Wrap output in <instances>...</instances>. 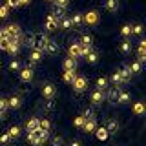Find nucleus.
<instances>
[{
	"label": "nucleus",
	"instance_id": "48",
	"mask_svg": "<svg viewBox=\"0 0 146 146\" xmlns=\"http://www.w3.org/2000/svg\"><path fill=\"white\" fill-rule=\"evenodd\" d=\"M7 46H9V36H7V38H4V40H0V49H4V51H6Z\"/></svg>",
	"mask_w": 146,
	"mask_h": 146
},
{
	"label": "nucleus",
	"instance_id": "24",
	"mask_svg": "<svg viewBox=\"0 0 146 146\" xmlns=\"http://www.w3.org/2000/svg\"><path fill=\"white\" fill-rule=\"evenodd\" d=\"M119 49H121V53H122V55L131 53V42H130V40H122V42L119 44Z\"/></svg>",
	"mask_w": 146,
	"mask_h": 146
},
{
	"label": "nucleus",
	"instance_id": "44",
	"mask_svg": "<svg viewBox=\"0 0 146 146\" xmlns=\"http://www.w3.org/2000/svg\"><path fill=\"white\" fill-rule=\"evenodd\" d=\"M111 82H113V84H115V86L122 84V82H121V75H119V71H115V73H113V75H111Z\"/></svg>",
	"mask_w": 146,
	"mask_h": 146
},
{
	"label": "nucleus",
	"instance_id": "27",
	"mask_svg": "<svg viewBox=\"0 0 146 146\" xmlns=\"http://www.w3.org/2000/svg\"><path fill=\"white\" fill-rule=\"evenodd\" d=\"M141 68H143V64L139 60H135V62H131L130 66H128V70L131 71V75H135V73H141Z\"/></svg>",
	"mask_w": 146,
	"mask_h": 146
},
{
	"label": "nucleus",
	"instance_id": "9",
	"mask_svg": "<svg viewBox=\"0 0 146 146\" xmlns=\"http://www.w3.org/2000/svg\"><path fill=\"white\" fill-rule=\"evenodd\" d=\"M4 29H6L7 36H22V31H20V26L18 24H9V26L4 27Z\"/></svg>",
	"mask_w": 146,
	"mask_h": 146
},
{
	"label": "nucleus",
	"instance_id": "1",
	"mask_svg": "<svg viewBox=\"0 0 146 146\" xmlns=\"http://www.w3.org/2000/svg\"><path fill=\"white\" fill-rule=\"evenodd\" d=\"M71 86H73V90H75L77 93H82V91H86V88H88V79L82 77V75H77L75 80L71 82Z\"/></svg>",
	"mask_w": 146,
	"mask_h": 146
},
{
	"label": "nucleus",
	"instance_id": "16",
	"mask_svg": "<svg viewBox=\"0 0 146 146\" xmlns=\"http://www.w3.org/2000/svg\"><path fill=\"white\" fill-rule=\"evenodd\" d=\"M104 9L110 13H115L119 9V0H104Z\"/></svg>",
	"mask_w": 146,
	"mask_h": 146
},
{
	"label": "nucleus",
	"instance_id": "46",
	"mask_svg": "<svg viewBox=\"0 0 146 146\" xmlns=\"http://www.w3.org/2000/svg\"><path fill=\"white\" fill-rule=\"evenodd\" d=\"M6 6L7 7H18V6H20V0H7Z\"/></svg>",
	"mask_w": 146,
	"mask_h": 146
},
{
	"label": "nucleus",
	"instance_id": "15",
	"mask_svg": "<svg viewBox=\"0 0 146 146\" xmlns=\"http://www.w3.org/2000/svg\"><path fill=\"white\" fill-rule=\"evenodd\" d=\"M22 106V99L18 95H13L11 99H7V108H13V110H18Z\"/></svg>",
	"mask_w": 146,
	"mask_h": 146
},
{
	"label": "nucleus",
	"instance_id": "33",
	"mask_svg": "<svg viewBox=\"0 0 146 146\" xmlns=\"http://www.w3.org/2000/svg\"><path fill=\"white\" fill-rule=\"evenodd\" d=\"M121 35L124 36V38H128V36H131V26L130 24H124L121 27Z\"/></svg>",
	"mask_w": 146,
	"mask_h": 146
},
{
	"label": "nucleus",
	"instance_id": "40",
	"mask_svg": "<svg viewBox=\"0 0 146 146\" xmlns=\"http://www.w3.org/2000/svg\"><path fill=\"white\" fill-rule=\"evenodd\" d=\"M9 70H11V71H18V70H20V62H18L17 58L11 60V62H9Z\"/></svg>",
	"mask_w": 146,
	"mask_h": 146
},
{
	"label": "nucleus",
	"instance_id": "8",
	"mask_svg": "<svg viewBox=\"0 0 146 146\" xmlns=\"http://www.w3.org/2000/svg\"><path fill=\"white\" fill-rule=\"evenodd\" d=\"M33 68L31 66H27V68H24V70H20V80L22 82H31L33 80Z\"/></svg>",
	"mask_w": 146,
	"mask_h": 146
},
{
	"label": "nucleus",
	"instance_id": "12",
	"mask_svg": "<svg viewBox=\"0 0 146 146\" xmlns=\"http://www.w3.org/2000/svg\"><path fill=\"white\" fill-rule=\"evenodd\" d=\"M42 57H44V51H40V49H31V53H29V62H31V64H38L40 60H42Z\"/></svg>",
	"mask_w": 146,
	"mask_h": 146
},
{
	"label": "nucleus",
	"instance_id": "39",
	"mask_svg": "<svg viewBox=\"0 0 146 146\" xmlns=\"http://www.w3.org/2000/svg\"><path fill=\"white\" fill-rule=\"evenodd\" d=\"M62 144H64V139L60 135H55L51 139V146H62Z\"/></svg>",
	"mask_w": 146,
	"mask_h": 146
},
{
	"label": "nucleus",
	"instance_id": "32",
	"mask_svg": "<svg viewBox=\"0 0 146 146\" xmlns=\"http://www.w3.org/2000/svg\"><path fill=\"white\" fill-rule=\"evenodd\" d=\"M51 15H53L55 18H57V20H60V18L64 17V9H62V7H57V6H55V7L51 9Z\"/></svg>",
	"mask_w": 146,
	"mask_h": 146
},
{
	"label": "nucleus",
	"instance_id": "19",
	"mask_svg": "<svg viewBox=\"0 0 146 146\" xmlns=\"http://www.w3.org/2000/svg\"><path fill=\"white\" fill-rule=\"evenodd\" d=\"M117 71H119V75H121V82H130V79H131V71L128 70V66L121 68V70H117Z\"/></svg>",
	"mask_w": 146,
	"mask_h": 146
},
{
	"label": "nucleus",
	"instance_id": "50",
	"mask_svg": "<svg viewBox=\"0 0 146 146\" xmlns=\"http://www.w3.org/2000/svg\"><path fill=\"white\" fill-rule=\"evenodd\" d=\"M139 49H146V40H141L139 42Z\"/></svg>",
	"mask_w": 146,
	"mask_h": 146
},
{
	"label": "nucleus",
	"instance_id": "4",
	"mask_svg": "<svg viewBox=\"0 0 146 146\" xmlns=\"http://www.w3.org/2000/svg\"><path fill=\"white\" fill-rule=\"evenodd\" d=\"M55 93H57V88H55L51 82H46V84L42 86V97H44V99L51 100V99L55 97Z\"/></svg>",
	"mask_w": 146,
	"mask_h": 146
},
{
	"label": "nucleus",
	"instance_id": "34",
	"mask_svg": "<svg viewBox=\"0 0 146 146\" xmlns=\"http://www.w3.org/2000/svg\"><path fill=\"white\" fill-rule=\"evenodd\" d=\"M91 44H93L91 35H82V36H80V46H91Z\"/></svg>",
	"mask_w": 146,
	"mask_h": 146
},
{
	"label": "nucleus",
	"instance_id": "38",
	"mask_svg": "<svg viewBox=\"0 0 146 146\" xmlns=\"http://www.w3.org/2000/svg\"><path fill=\"white\" fill-rule=\"evenodd\" d=\"M84 122H86V119L82 117V115H79V117H75V121H73V124H75L77 128H80V130H82V126H84Z\"/></svg>",
	"mask_w": 146,
	"mask_h": 146
},
{
	"label": "nucleus",
	"instance_id": "43",
	"mask_svg": "<svg viewBox=\"0 0 146 146\" xmlns=\"http://www.w3.org/2000/svg\"><path fill=\"white\" fill-rule=\"evenodd\" d=\"M9 15V7L4 4V6H0V18H6Z\"/></svg>",
	"mask_w": 146,
	"mask_h": 146
},
{
	"label": "nucleus",
	"instance_id": "26",
	"mask_svg": "<svg viewBox=\"0 0 146 146\" xmlns=\"http://www.w3.org/2000/svg\"><path fill=\"white\" fill-rule=\"evenodd\" d=\"M75 77H77L75 71H64V73H62V80L68 82V84H71V82L75 80Z\"/></svg>",
	"mask_w": 146,
	"mask_h": 146
},
{
	"label": "nucleus",
	"instance_id": "41",
	"mask_svg": "<svg viewBox=\"0 0 146 146\" xmlns=\"http://www.w3.org/2000/svg\"><path fill=\"white\" fill-rule=\"evenodd\" d=\"M53 2H55V6H57V7L66 9V7H68V4H70V0H53Z\"/></svg>",
	"mask_w": 146,
	"mask_h": 146
},
{
	"label": "nucleus",
	"instance_id": "49",
	"mask_svg": "<svg viewBox=\"0 0 146 146\" xmlns=\"http://www.w3.org/2000/svg\"><path fill=\"white\" fill-rule=\"evenodd\" d=\"M4 38H7V33L4 27H0V40H4Z\"/></svg>",
	"mask_w": 146,
	"mask_h": 146
},
{
	"label": "nucleus",
	"instance_id": "31",
	"mask_svg": "<svg viewBox=\"0 0 146 146\" xmlns=\"http://www.w3.org/2000/svg\"><path fill=\"white\" fill-rule=\"evenodd\" d=\"M131 110H133L135 115H143V113H144V104H143V102H135Z\"/></svg>",
	"mask_w": 146,
	"mask_h": 146
},
{
	"label": "nucleus",
	"instance_id": "21",
	"mask_svg": "<svg viewBox=\"0 0 146 146\" xmlns=\"http://www.w3.org/2000/svg\"><path fill=\"white\" fill-rule=\"evenodd\" d=\"M95 128H97V122H95V119H90V121H86V122H84L82 130H84L86 133H93Z\"/></svg>",
	"mask_w": 146,
	"mask_h": 146
},
{
	"label": "nucleus",
	"instance_id": "14",
	"mask_svg": "<svg viewBox=\"0 0 146 146\" xmlns=\"http://www.w3.org/2000/svg\"><path fill=\"white\" fill-rule=\"evenodd\" d=\"M130 100H131V95L128 93V91L121 90V91H119V97H117V100H115V102H117V104H128Z\"/></svg>",
	"mask_w": 146,
	"mask_h": 146
},
{
	"label": "nucleus",
	"instance_id": "45",
	"mask_svg": "<svg viewBox=\"0 0 146 146\" xmlns=\"http://www.w3.org/2000/svg\"><path fill=\"white\" fill-rule=\"evenodd\" d=\"M86 119V121H90V119H95V113H93V110H86L84 111V115H82Z\"/></svg>",
	"mask_w": 146,
	"mask_h": 146
},
{
	"label": "nucleus",
	"instance_id": "17",
	"mask_svg": "<svg viewBox=\"0 0 146 146\" xmlns=\"http://www.w3.org/2000/svg\"><path fill=\"white\" fill-rule=\"evenodd\" d=\"M44 51H46V53H51V55H55V53H58V51H60V46H58V42H55V40H49Z\"/></svg>",
	"mask_w": 146,
	"mask_h": 146
},
{
	"label": "nucleus",
	"instance_id": "25",
	"mask_svg": "<svg viewBox=\"0 0 146 146\" xmlns=\"http://www.w3.org/2000/svg\"><path fill=\"white\" fill-rule=\"evenodd\" d=\"M95 84H97V90H102V91H104V90H108V84H110V80L106 79V77H99Z\"/></svg>",
	"mask_w": 146,
	"mask_h": 146
},
{
	"label": "nucleus",
	"instance_id": "30",
	"mask_svg": "<svg viewBox=\"0 0 146 146\" xmlns=\"http://www.w3.org/2000/svg\"><path fill=\"white\" fill-rule=\"evenodd\" d=\"M7 135L11 137V139H17V137L20 135V128H18V126H11V128L7 130Z\"/></svg>",
	"mask_w": 146,
	"mask_h": 146
},
{
	"label": "nucleus",
	"instance_id": "5",
	"mask_svg": "<svg viewBox=\"0 0 146 146\" xmlns=\"http://www.w3.org/2000/svg\"><path fill=\"white\" fill-rule=\"evenodd\" d=\"M26 141L31 146H42V141H40V137H38V130H36V131H27Z\"/></svg>",
	"mask_w": 146,
	"mask_h": 146
},
{
	"label": "nucleus",
	"instance_id": "18",
	"mask_svg": "<svg viewBox=\"0 0 146 146\" xmlns=\"http://www.w3.org/2000/svg\"><path fill=\"white\" fill-rule=\"evenodd\" d=\"M104 128L108 130V133H117L119 131V122L115 121V119H108V122H106Z\"/></svg>",
	"mask_w": 146,
	"mask_h": 146
},
{
	"label": "nucleus",
	"instance_id": "23",
	"mask_svg": "<svg viewBox=\"0 0 146 146\" xmlns=\"http://www.w3.org/2000/svg\"><path fill=\"white\" fill-rule=\"evenodd\" d=\"M110 91H108V100H111V102H115L117 100V97H119V91H121V88H119V86H113V88H108Z\"/></svg>",
	"mask_w": 146,
	"mask_h": 146
},
{
	"label": "nucleus",
	"instance_id": "52",
	"mask_svg": "<svg viewBox=\"0 0 146 146\" xmlns=\"http://www.w3.org/2000/svg\"><path fill=\"white\" fill-rule=\"evenodd\" d=\"M26 4H31V0H20V6H26Z\"/></svg>",
	"mask_w": 146,
	"mask_h": 146
},
{
	"label": "nucleus",
	"instance_id": "22",
	"mask_svg": "<svg viewBox=\"0 0 146 146\" xmlns=\"http://www.w3.org/2000/svg\"><path fill=\"white\" fill-rule=\"evenodd\" d=\"M58 27H60V29H71V27H73V24H71V18L64 15V17L60 18V20H58Z\"/></svg>",
	"mask_w": 146,
	"mask_h": 146
},
{
	"label": "nucleus",
	"instance_id": "13",
	"mask_svg": "<svg viewBox=\"0 0 146 146\" xmlns=\"http://www.w3.org/2000/svg\"><path fill=\"white\" fill-rule=\"evenodd\" d=\"M95 137L100 141V143H104V141H108V137H110V133H108V130L106 128H95Z\"/></svg>",
	"mask_w": 146,
	"mask_h": 146
},
{
	"label": "nucleus",
	"instance_id": "35",
	"mask_svg": "<svg viewBox=\"0 0 146 146\" xmlns=\"http://www.w3.org/2000/svg\"><path fill=\"white\" fill-rule=\"evenodd\" d=\"M49 128H51V122L48 119H40L38 121V130H49Z\"/></svg>",
	"mask_w": 146,
	"mask_h": 146
},
{
	"label": "nucleus",
	"instance_id": "20",
	"mask_svg": "<svg viewBox=\"0 0 146 146\" xmlns=\"http://www.w3.org/2000/svg\"><path fill=\"white\" fill-rule=\"evenodd\" d=\"M38 121H40V119L31 117L29 121L26 122V130H27V131H36V130H38Z\"/></svg>",
	"mask_w": 146,
	"mask_h": 146
},
{
	"label": "nucleus",
	"instance_id": "37",
	"mask_svg": "<svg viewBox=\"0 0 146 146\" xmlns=\"http://www.w3.org/2000/svg\"><path fill=\"white\" fill-rule=\"evenodd\" d=\"M38 137H40V141H42V144H44L46 141L49 139V130H38Z\"/></svg>",
	"mask_w": 146,
	"mask_h": 146
},
{
	"label": "nucleus",
	"instance_id": "53",
	"mask_svg": "<svg viewBox=\"0 0 146 146\" xmlns=\"http://www.w3.org/2000/svg\"><path fill=\"white\" fill-rule=\"evenodd\" d=\"M46 2H53V0H46Z\"/></svg>",
	"mask_w": 146,
	"mask_h": 146
},
{
	"label": "nucleus",
	"instance_id": "7",
	"mask_svg": "<svg viewBox=\"0 0 146 146\" xmlns=\"http://www.w3.org/2000/svg\"><path fill=\"white\" fill-rule=\"evenodd\" d=\"M106 99V93H104L102 90H95V91H91V104H100L102 100Z\"/></svg>",
	"mask_w": 146,
	"mask_h": 146
},
{
	"label": "nucleus",
	"instance_id": "51",
	"mask_svg": "<svg viewBox=\"0 0 146 146\" xmlns=\"http://www.w3.org/2000/svg\"><path fill=\"white\" fill-rule=\"evenodd\" d=\"M70 146H82V143H80V141H73Z\"/></svg>",
	"mask_w": 146,
	"mask_h": 146
},
{
	"label": "nucleus",
	"instance_id": "29",
	"mask_svg": "<svg viewBox=\"0 0 146 146\" xmlns=\"http://www.w3.org/2000/svg\"><path fill=\"white\" fill-rule=\"evenodd\" d=\"M71 18V24L73 26H82L84 22H82V13H75L73 17H70Z\"/></svg>",
	"mask_w": 146,
	"mask_h": 146
},
{
	"label": "nucleus",
	"instance_id": "28",
	"mask_svg": "<svg viewBox=\"0 0 146 146\" xmlns=\"http://www.w3.org/2000/svg\"><path fill=\"white\" fill-rule=\"evenodd\" d=\"M86 60H88L90 64H97V60H99V53L91 49V51H90L88 55H86Z\"/></svg>",
	"mask_w": 146,
	"mask_h": 146
},
{
	"label": "nucleus",
	"instance_id": "2",
	"mask_svg": "<svg viewBox=\"0 0 146 146\" xmlns=\"http://www.w3.org/2000/svg\"><path fill=\"white\" fill-rule=\"evenodd\" d=\"M20 42H22V36H9V46L6 51L9 55H17L20 51Z\"/></svg>",
	"mask_w": 146,
	"mask_h": 146
},
{
	"label": "nucleus",
	"instance_id": "42",
	"mask_svg": "<svg viewBox=\"0 0 146 146\" xmlns=\"http://www.w3.org/2000/svg\"><path fill=\"white\" fill-rule=\"evenodd\" d=\"M91 51V46H80V51H79V55L80 57H86V55H88Z\"/></svg>",
	"mask_w": 146,
	"mask_h": 146
},
{
	"label": "nucleus",
	"instance_id": "47",
	"mask_svg": "<svg viewBox=\"0 0 146 146\" xmlns=\"http://www.w3.org/2000/svg\"><path fill=\"white\" fill-rule=\"evenodd\" d=\"M9 141H11V137H9L7 133H2V135H0V143H2V144H7Z\"/></svg>",
	"mask_w": 146,
	"mask_h": 146
},
{
	"label": "nucleus",
	"instance_id": "11",
	"mask_svg": "<svg viewBox=\"0 0 146 146\" xmlns=\"http://www.w3.org/2000/svg\"><path fill=\"white\" fill-rule=\"evenodd\" d=\"M79 51H80V42H73L70 48H68V57H71V58H79V57H80Z\"/></svg>",
	"mask_w": 146,
	"mask_h": 146
},
{
	"label": "nucleus",
	"instance_id": "10",
	"mask_svg": "<svg viewBox=\"0 0 146 146\" xmlns=\"http://www.w3.org/2000/svg\"><path fill=\"white\" fill-rule=\"evenodd\" d=\"M62 68H64V71H75L77 70V58H71V57L64 58Z\"/></svg>",
	"mask_w": 146,
	"mask_h": 146
},
{
	"label": "nucleus",
	"instance_id": "3",
	"mask_svg": "<svg viewBox=\"0 0 146 146\" xmlns=\"http://www.w3.org/2000/svg\"><path fill=\"white\" fill-rule=\"evenodd\" d=\"M99 18H100V15L97 11H88L86 15H82V22L88 26H95V24H99Z\"/></svg>",
	"mask_w": 146,
	"mask_h": 146
},
{
	"label": "nucleus",
	"instance_id": "6",
	"mask_svg": "<svg viewBox=\"0 0 146 146\" xmlns=\"http://www.w3.org/2000/svg\"><path fill=\"white\" fill-rule=\"evenodd\" d=\"M46 29L48 31H57L58 29V20L51 15V13L46 17Z\"/></svg>",
	"mask_w": 146,
	"mask_h": 146
},
{
	"label": "nucleus",
	"instance_id": "36",
	"mask_svg": "<svg viewBox=\"0 0 146 146\" xmlns=\"http://www.w3.org/2000/svg\"><path fill=\"white\" fill-rule=\"evenodd\" d=\"M143 31H144L143 24H135V26H131V35H143Z\"/></svg>",
	"mask_w": 146,
	"mask_h": 146
}]
</instances>
